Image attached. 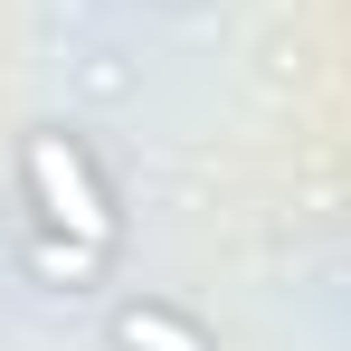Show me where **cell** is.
Here are the masks:
<instances>
[{
  "mask_svg": "<svg viewBox=\"0 0 351 351\" xmlns=\"http://www.w3.org/2000/svg\"><path fill=\"white\" fill-rule=\"evenodd\" d=\"M19 199H29L38 228L76 237V247H105V256L123 247V190L76 123H29L19 133Z\"/></svg>",
  "mask_w": 351,
  "mask_h": 351,
  "instance_id": "6da1fadb",
  "label": "cell"
},
{
  "mask_svg": "<svg viewBox=\"0 0 351 351\" xmlns=\"http://www.w3.org/2000/svg\"><path fill=\"white\" fill-rule=\"evenodd\" d=\"M19 266H29L38 285H58V294H95L105 276H114V256H105V247H76V237L38 228V219H29V237H19Z\"/></svg>",
  "mask_w": 351,
  "mask_h": 351,
  "instance_id": "3957f363",
  "label": "cell"
},
{
  "mask_svg": "<svg viewBox=\"0 0 351 351\" xmlns=\"http://www.w3.org/2000/svg\"><path fill=\"white\" fill-rule=\"evenodd\" d=\"M171 10H190V0H171Z\"/></svg>",
  "mask_w": 351,
  "mask_h": 351,
  "instance_id": "277c9868",
  "label": "cell"
},
{
  "mask_svg": "<svg viewBox=\"0 0 351 351\" xmlns=\"http://www.w3.org/2000/svg\"><path fill=\"white\" fill-rule=\"evenodd\" d=\"M105 342H114V351H219L209 323L180 313L171 294H123L114 313H105Z\"/></svg>",
  "mask_w": 351,
  "mask_h": 351,
  "instance_id": "7a4b0ae2",
  "label": "cell"
}]
</instances>
